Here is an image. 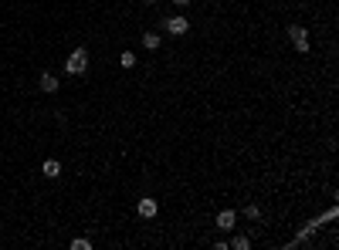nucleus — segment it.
Returning a JSON list of instances; mask_svg holds the SVG:
<instances>
[{
    "instance_id": "9",
    "label": "nucleus",
    "mask_w": 339,
    "mask_h": 250,
    "mask_svg": "<svg viewBox=\"0 0 339 250\" xmlns=\"http://www.w3.org/2000/svg\"><path fill=\"white\" fill-rule=\"evenodd\" d=\"M41 91H48V95H51V91H58V78H55V75H48V71L41 75Z\"/></svg>"
},
{
    "instance_id": "6",
    "label": "nucleus",
    "mask_w": 339,
    "mask_h": 250,
    "mask_svg": "<svg viewBox=\"0 0 339 250\" xmlns=\"http://www.w3.org/2000/svg\"><path fill=\"white\" fill-rule=\"evenodd\" d=\"M234 223H237L234 210H221V213H217V230H234Z\"/></svg>"
},
{
    "instance_id": "3",
    "label": "nucleus",
    "mask_w": 339,
    "mask_h": 250,
    "mask_svg": "<svg viewBox=\"0 0 339 250\" xmlns=\"http://www.w3.org/2000/svg\"><path fill=\"white\" fill-rule=\"evenodd\" d=\"M163 27H166V34H173V37H183L187 31H190V21H187L183 14H173V17H166V21H163Z\"/></svg>"
},
{
    "instance_id": "2",
    "label": "nucleus",
    "mask_w": 339,
    "mask_h": 250,
    "mask_svg": "<svg viewBox=\"0 0 339 250\" xmlns=\"http://www.w3.org/2000/svg\"><path fill=\"white\" fill-rule=\"evenodd\" d=\"M288 37H292V47L299 51V54L309 51V31H305L302 24H288Z\"/></svg>"
},
{
    "instance_id": "10",
    "label": "nucleus",
    "mask_w": 339,
    "mask_h": 250,
    "mask_svg": "<svg viewBox=\"0 0 339 250\" xmlns=\"http://www.w3.org/2000/svg\"><path fill=\"white\" fill-rule=\"evenodd\" d=\"M227 247H234V250H248V247H251V240L244 237V233H234V240H231Z\"/></svg>"
},
{
    "instance_id": "8",
    "label": "nucleus",
    "mask_w": 339,
    "mask_h": 250,
    "mask_svg": "<svg viewBox=\"0 0 339 250\" xmlns=\"http://www.w3.org/2000/svg\"><path fill=\"white\" fill-rule=\"evenodd\" d=\"M143 47H146V51H156L159 47V34L156 31H146V34H143Z\"/></svg>"
},
{
    "instance_id": "12",
    "label": "nucleus",
    "mask_w": 339,
    "mask_h": 250,
    "mask_svg": "<svg viewBox=\"0 0 339 250\" xmlns=\"http://www.w3.org/2000/svg\"><path fill=\"white\" fill-rule=\"evenodd\" d=\"M71 250H92V240H85V237H75V240H71Z\"/></svg>"
},
{
    "instance_id": "11",
    "label": "nucleus",
    "mask_w": 339,
    "mask_h": 250,
    "mask_svg": "<svg viewBox=\"0 0 339 250\" xmlns=\"http://www.w3.org/2000/svg\"><path fill=\"white\" fill-rule=\"evenodd\" d=\"M119 65H122V68L129 71V68L136 65V54H133V51H122V54H119Z\"/></svg>"
},
{
    "instance_id": "1",
    "label": "nucleus",
    "mask_w": 339,
    "mask_h": 250,
    "mask_svg": "<svg viewBox=\"0 0 339 250\" xmlns=\"http://www.w3.org/2000/svg\"><path fill=\"white\" fill-rule=\"evenodd\" d=\"M65 71L68 75H85V71H89V51H85V47H75L65 61Z\"/></svg>"
},
{
    "instance_id": "5",
    "label": "nucleus",
    "mask_w": 339,
    "mask_h": 250,
    "mask_svg": "<svg viewBox=\"0 0 339 250\" xmlns=\"http://www.w3.org/2000/svg\"><path fill=\"white\" fill-rule=\"evenodd\" d=\"M319 227H322V216H316V220H309V223H305V227L299 230V237H292V247H299V243H305V240L312 237V233H316Z\"/></svg>"
},
{
    "instance_id": "13",
    "label": "nucleus",
    "mask_w": 339,
    "mask_h": 250,
    "mask_svg": "<svg viewBox=\"0 0 339 250\" xmlns=\"http://www.w3.org/2000/svg\"><path fill=\"white\" fill-rule=\"evenodd\" d=\"M244 216H248V220H261V210L251 203V206H244Z\"/></svg>"
},
{
    "instance_id": "15",
    "label": "nucleus",
    "mask_w": 339,
    "mask_h": 250,
    "mask_svg": "<svg viewBox=\"0 0 339 250\" xmlns=\"http://www.w3.org/2000/svg\"><path fill=\"white\" fill-rule=\"evenodd\" d=\"M173 4H177V7H187V4H190V0H173Z\"/></svg>"
},
{
    "instance_id": "4",
    "label": "nucleus",
    "mask_w": 339,
    "mask_h": 250,
    "mask_svg": "<svg viewBox=\"0 0 339 250\" xmlns=\"http://www.w3.org/2000/svg\"><path fill=\"white\" fill-rule=\"evenodd\" d=\"M156 210H159V203L153 200V196H143V200L136 203V213L143 216V220H153V216H156Z\"/></svg>"
},
{
    "instance_id": "16",
    "label": "nucleus",
    "mask_w": 339,
    "mask_h": 250,
    "mask_svg": "<svg viewBox=\"0 0 339 250\" xmlns=\"http://www.w3.org/2000/svg\"><path fill=\"white\" fill-rule=\"evenodd\" d=\"M143 4H159V0H143Z\"/></svg>"
},
{
    "instance_id": "7",
    "label": "nucleus",
    "mask_w": 339,
    "mask_h": 250,
    "mask_svg": "<svg viewBox=\"0 0 339 250\" xmlns=\"http://www.w3.org/2000/svg\"><path fill=\"white\" fill-rule=\"evenodd\" d=\"M41 172H45L48 179H58V176H61V162H58V159H45Z\"/></svg>"
},
{
    "instance_id": "14",
    "label": "nucleus",
    "mask_w": 339,
    "mask_h": 250,
    "mask_svg": "<svg viewBox=\"0 0 339 250\" xmlns=\"http://www.w3.org/2000/svg\"><path fill=\"white\" fill-rule=\"evenodd\" d=\"M336 216H339V210L332 206V210H326V213H322V223H329V220H336Z\"/></svg>"
}]
</instances>
